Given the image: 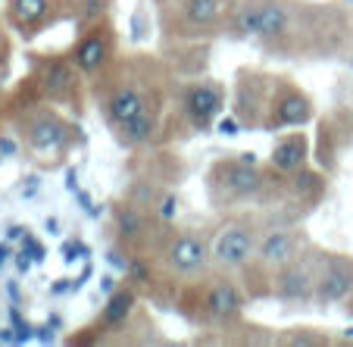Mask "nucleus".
I'll return each mask as SVG.
<instances>
[{
	"label": "nucleus",
	"instance_id": "obj_13",
	"mask_svg": "<svg viewBox=\"0 0 353 347\" xmlns=\"http://www.w3.org/2000/svg\"><path fill=\"white\" fill-rule=\"evenodd\" d=\"M69 57H72V63L88 81L97 79L100 72H107L122 57V38L116 32V22L103 19L88 28H79L72 47H69Z\"/></svg>",
	"mask_w": 353,
	"mask_h": 347
},
{
	"label": "nucleus",
	"instance_id": "obj_5",
	"mask_svg": "<svg viewBox=\"0 0 353 347\" xmlns=\"http://www.w3.org/2000/svg\"><path fill=\"white\" fill-rule=\"evenodd\" d=\"M228 101H232V88L225 81H219L216 75L203 72V75H194V79H179L160 144L169 147L179 138L213 132L216 119L225 113Z\"/></svg>",
	"mask_w": 353,
	"mask_h": 347
},
{
	"label": "nucleus",
	"instance_id": "obj_23",
	"mask_svg": "<svg viewBox=\"0 0 353 347\" xmlns=\"http://www.w3.org/2000/svg\"><path fill=\"white\" fill-rule=\"evenodd\" d=\"M150 38H154V13H150V7L141 0L138 7L132 10V16H128V41H132V44H144V41H150Z\"/></svg>",
	"mask_w": 353,
	"mask_h": 347
},
{
	"label": "nucleus",
	"instance_id": "obj_3",
	"mask_svg": "<svg viewBox=\"0 0 353 347\" xmlns=\"http://www.w3.org/2000/svg\"><path fill=\"white\" fill-rule=\"evenodd\" d=\"M250 304L244 285L234 272L210 269V272L188 279L179 285L172 301V313H179L194 332H207L213 338H197L219 344V338L244 319V307Z\"/></svg>",
	"mask_w": 353,
	"mask_h": 347
},
{
	"label": "nucleus",
	"instance_id": "obj_16",
	"mask_svg": "<svg viewBox=\"0 0 353 347\" xmlns=\"http://www.w3.org/2000/svg\"><path fill=\"white\" fill-rule=\"evenodd\" d=\"M353 144V107H341L316 119L313 138V163L322 172L334 175L341 169L347 147Z\"/></svg>",
	"mask_w": 353,
	"mask_h": 347
},
{
	"label": "nucleus",
	"instance_id": "obj_14",
	"mask_svg": "<svg viewBox=\"0 0 353 347\" xmlns=\"http://www.w3.org/2000/svg\"><path fill=\"white\" fill-rule=\"evenodd\" d=\"M310 122H316V101L310 97V91L291 75L275 72V88L263 132L275 135L288 128H307Z\"/></svg>",
	"mask_w": 353,
	"mask_h": 347
},
{
	"label": "nucleus",
	"instance_id": "obj_12",
	"mask_svg": "<svg viewBox=\"0 0 353 347\" xmlns=\"http://www.w3.org/2000/svg\"><path fill=\"white\" fill-rule=\"evenodd\" d=\"M275 72L263 66H238L232 79V101L228 110L238 116L244 132H263L269 113V101H272Z\"/></svg>",
	"mask_w": 353,
	"mask_h": 347
},
{
	"label": "nucleus",
	"instance_id": "obj_36",
	"mask_svg": "<svg viewBox=\"0 0 353 347\" xmlns=\"http://www.w3.org/2000/svg\"><path fill=\"white\" fill-rule=\"evenodd\" d=\"M28 232H32L28 226H10V228H7V241H22Z\"/></svg>",
	"mask_w": 353,
	"mask_h": 347
},
{
	"label": "nucleus",
	"instance_id": "obj_11",
	"mask_svg": "<svg viewBox=\"0 0 353 347\" xmlns=\"http://www.w3.org/2000/svg\"><path fill=\"white\" fill-rule=\"evenodd\" d=\"M322 244L310 241L297 257L272 272V301L281 310H316V275H319Z\"/></svg>",
	"mask_w": 353,
	"mask_h": 347
},
{
	"label": "nucleus",
	"instance_id": "obj_6",
	"mask_svg": "<svg viewBox=\"0 0 353 347\" xmlns=\"http://www.w3.org/2000/svg\"><path fill=\"white\" fill-rule=\"evenodd\" d=\"M232 0H160L163 44H213L225 38V16Z\"/></svg>",
	"mask_w": 353,
	"mask_h": 347
},
{
	"label": "nucleus",
	"instance_id": "obj_20",
	"mask_svg": "<svg viewBox=\"0 0 353 347\" xmlns=\"http://www.w3.org/2000/svg\"><path fill=\"white\" fill-rule=\"evenodd\" d=\"M266 163L272 169H279V172H297V169L310 166L313 163V138H310V132H303V128L279 132Z\"/></svg>",
	"mask_w": 353,
	"mask_h": 347
},
{
	"label": "nucleus",
	"instance_id": "obj_41",
	"mask_svg": "<svg viewBox=\"0 0 353 347\" xmlns=\"http://www.w3.org/2000/svg\"><path fill=\"white\" fill-rule=\"evenodd\" d=\"M47 322H50L57 332H63V316H60V313H50V316H47Z\"/></svg>",
	"mask_w": 353,
	"mask_h": 347
},
{
	"label": "nucleus",
	"instance_id": "obj_30",
	"mask_svg": "<svg viewBox=\"0 0 353 347\" xmlns=\"http://www.w3.org/2000/svg\"><path fill=\"white\" fill-rule=\"evenodd\" d=\"M13 263H16V272H19V275H26L28 269L34 266V260L26 254V250H22V247H16V257H13Z\"/></svg>",
	"mask_w": 353,
	"mask_h": 347
},
{
	"label": "nucleus",
	"instance_id": "obj_9",
	"mask_svg": "<svg viewBox=\"0 0 353 347\" xmlns=\"http://www.w3.org/2000/svg\"><path fill=\"white\" fill-rule=\"evenodd\" d=\"M132 154H134V163H132V175H128V185L122 191V197H128L138 207L154 213L157 204L163 201V194L179 188L185 166H181L179 154H169L166 144H150V147H141V150H132Z\"/></svg>",
	"mask_w": 353,
	"mask_h": 347
},
{
	"label": "nucleus",
	"instance_id": "obj_33",
	"mask_svg": "<svg viewBox=\"0 0 353 347\" xmlns=\"http://www.w3.org/2000/svg\"><path fill=\"white\" fill-rule=\"evenodd\" d=\"M16 257V247H13V241H3V244H0V269L7 266L10 260H13Z\"/></svg>",
	"mask_w": 353,
	"mask_h": 347
},
{
	"label": "nucleus",
	"instance_id": "obj_39",
	"mask_svg": "<svg viewBox=\"0 0 353 347\" xmlns=\"http://www.w3.org/2000/svg\"><path fill=\"white\" fill-rule=\"evenodd\" d=\"M44 228H47V235H60V219H57V216H47Z\"/></svg>",
	"mask_w": 353,
	"mask_h": 347
},
{
	"label": "nucleus",
	"instance_id": "obj_32",
	"mask_svg": "<svg viewBox=\"0 0 353 347\" xmlns=\"http://www.w3.org/2000/svg\"><path fill=\"white\" fill-rule=\"evenodd\" d=\"M334 344H338V347H347V344H350V347H353V319H350V326L341 328V332L334 335Z\"/></svg>",
	"mask_w": 353,
	"mask_h": 347
},
{
	"label": "nucleus",
	"instance_id": "obj_27",
	"mask_svg": "<svg viewBox=\"0 0 353 347\" xmlns=\"http://www.w3.org/2000/svg\"><path fill=\"white\" fill-rule=\"evenodd\" d=\"M19 247H22V250H26V254H28V257H32V260H34V266H38V263H44V260H47V247L41 244V241L34 238L32 232H28L26 238H22V244H19Z\"/></svg>",
	"mask_w": 353,
	"mask_h": 347
},
{
	"label": "nucleus",
	"instance_id": "obj_21",
	"mask_svg": "<svg viewBox=\"0 0 353 347\" xmlns=\"http://www.w3.org/2000/svg\"><path fill=\"white\" fill-rule=\"evenodd\" d=\"M334 335L319 326H288L275 332V347H332Z\"/></svg>",
	"mask_w": 353,
	"mask_h": 347
},
{
	"label": "nucleus",
	"instance_id": "obj_31",
	"mask_svg": "<svg viewBox=\"0 0 353 347\" xmlns=\"http://www.w3.org/2000/svg\"><path fill=\"white\" fill-rule=\"evenodd\" d=\"M26 181V185H22V197H26V201H32L34 194H38V188H41V175H28V179H22Z\"/></svg>",
	"mask_w": 353,
	"mask_h": 347
},
{
	"label": "nucleus",
	"instance_id": "obj_18",
	"mask_svg": "<svg viewBox=\"0 0 353 347\" xmlns=\"http://www.w3.org/2000/svg\"><path fill=\"white\" fill-rule=\"evenodd\" d=\"M353 294V254L322 247L316 275V310H334Z\"/></svg>",
	"mask_w": 353,
	"mask_h": 347
},
{
	"label": "nucleus",
	"instance_id": "obj_7",
	"mask_svg": "<svg viewBox=\"0 0 353 347\" xmlns=\"http://www.w3.org/2000/svg\"><path fill=\"white\" fill-rule=\"evenodd\" d=\"M19 138L28 150L44 157H66L72 147L85 144V132L72 116L63 113V107L44 101L34 85V94L22 103L19 116Z\"/></svg>",
	"mask_w": 353,
	"mask_h": 347
},
{
	"label": "nucleus",
	"instance_id": "obj_17",
	"mask_svg": "<svg viewBox=\"0 0 353 347\" xmlns=\"http://www.w3.org/2000/svg\"><path fill=\"white\" fill-rule=\"evenodd\" d=\"M75 0H7V19L26 41H34L47 28L72 22Z\"/></svg>",
	"mask_w": 353,
	"mask_h": 347
},
{
	"label": "nucleus",
	"instance_id": "obj_34",
	"mask_svg": "<svg viewBox=\"0 0 353 347\" xmlns=\"http://www.w3.org/2000/svg\"><path fill=\"white\" fill-rule=\"evenodd\" d=\"M119 285H122V281H116L113 272H103V275H100V288H103V294H113Z\"/></svg>",
	"mask_w": 353,
	"mask_h": 347
},
{
	"label": "nucleus",
	"instance_id": "obj_22",
	"mask_svg": "<svg viewBox=\"0 0 353 347\" xmlns=\"http://www.w3.org/2000/svg\"><path fill=\"white\" fill-rule=\"evenodd\" d=\"M113 10H116V0H75V3H72V26H75V32H79V28L94 26V22L113 19Z\"/></svg>",
	"mask_w": 353,
	"mask_h": 347
},
{
	"label": "nucleus",
	"instance_id": "obj_26",
	"mask_svg": "<svg viewBox=\"0 0 353 347\" xmlns=\"http://www.w3.org/2000/svg\"><path fill=\"white\" fill-rule=\"evenodd\" d=\"M216 135H222V138H238L241 132H244V126L238 122V116L228 110V113H222L219 119H216V128H213Z\"/></svg>",
	"mask_w": 353,
	"mask_h": 347
},
{
	"label": "nucleus",
	"instance_id": "obj_37",
	"mask_svg": "<svg viewBox=\"0 0 353 347\" xmlns=\"http://www.w3.org/2000/svg\"><path fill=\"white\" fill-rule=\"evenodd\" d=\"M79 169H66V191L69 194H75V191H79Z\"/></svg>",
	"mask_w": 353,
	"mask_h": 347
},
{
	"label": "nucleus",
	"instance_id": "obj_42",
	"mask_svg": "<svg viewBox=\"0 0 353 347\" xmlns=\"http://www.w3.org/2000/svg\"><path fill=\"white\" fill-rule=\"evenodd\" d=\"M0 72H3V57H0Z\"/></svg>",
	"mask_w": 353,
	"mask_h": 347
},
{
	"label": "nucleus",
	"instance_id": "obj_19",
	"mask_svg": "<svg viewBox=\"0 0 353 347\" xmlns=\"http://www.w3.org/2000/svg\"><path fill=\"white\" fill-rule=\"evenodd\" d=\"M310 235L303 226H269L260 238V247H256V257L250 263L266 272H275L279 266H285L291 257H297L303 247L310 244Z\"/></svg>",
	"mask_w": 353,
	"mask_h": 347
},
{
	"label": "nucleus",
	"instance_id": "obj_1",
	"mask_svg": "<svg viewBox=\"0 0 353 347\" xmlns=\"http://www.w3.org/2000/svg\"><path fill=\"white\" fill-rule=\"evenodd\" d=\"M254 44L281 63L341 60L353 38V7L344 0H256Z\"/></svg>",
	"mask_w": 353,
	"mask_h": 347
},
{
	"label": "nucleus",
	"instance_id": "obj_38",
	"mask_svg": "<svg viewBox=\"0 0 353 347\" xmlns=\"http://www.w3.org/2000/svg\"><path fill=\"white\" fill-rule=\"evenodd\" d=\"M0 157H16V141L13 138H0Z\"/></svg>",
	"mask_w": 353,
	"mask_h": 347
},
{
	"label": "nucleus",
	"instance_id": "obj_15",
	"mask_svg": "<svg viewBox=\"0 0 353 347\" xmlns=\"http://www.w3.org/2000/svg\"><path fill=\"white\" fill-rule=\"evenodd\" d=\"M110 226H113V244H119L125 254H147L166 222H160L150 210L138 207L128 197H119L110 204Z\"/></svg>",
	"mask_w": 353,
	"mask_h": 347
},
{
	"label": "nucleus",
	"instance_id": "obj_28",
	"mask_svg": "<svg viewBox=\"0 0 353 347\" xmlns=\"http://www.w3.org/2000/svg\"><path fill=\"white\" fill-rule=\"evenodd\" d=\"M47 294H50V297H66V294H72V279H69V275L54 279L50 288H47Z\"/></svg>",
	"mask_w": 353,
	"mask_h": 347
},
{
	"label": "nucleus",
	"instance_id": "obj_10",
	"mask_svg": "<svg viewBox=\"0 0 353 347\" xmlns=\"http://www.w3.org/2000/svg\"><path fill=\"white\" fill-rule=\"evenodd\" d=\"M32 81L38 85L44 101L69 110L75 119L85 113L88 101H91L88 79L79 72V66H75L72 57H69V50H63V54H34L32 57Z\"/></svg>",
	"mask_w": 353,
	"mask_h": 347
},
{
	"label": "nucleus",
	"instance_id": "obj_43",
	"mask_svg": "<svg viewBox=\"0 0 353 347\" xmlns=\"http://www.w3.org/2000/svg\"><path fill=\"white\" fill-rule=\"evenodd\" d=\"M344 3H347V7H353V0H344Z\"/></svg>",
	"mask_w": 353,
	"mask_h": 347
},
{
	"label": "nucleus",
	"instance_id": "obj_25",
	"mask_svg": "<svg viewBox=\"0 0 353 347\" xmlns=\"http://www.w3.org/2000/svg\"><path fill=\"white\" fill-rule=\"evenodd\" d=\"M179 204H181V197H179V191H169V194H163V201L157 204V210H154V216L160 222H175V216H179Z\"/></svg>",
	"mask_w": 353,
	"mask_h": 347
},
{
	"label": "nucleus",
	"instance_id": "obj_2",
	"mask_svg": "<svg viewBox=\"0 0 353 347\" xmlns=\"http://www.w3.org/2000/svg\"><path fill=\"white\" fill-rule=\"evenodd\" d=\"M88 88L103 126L113 128L134 116L166 119L175 88H179V75L163 54L132 50V54H122L107 72L88 81Z\"/></svg>",
	"mask_w": 353,
	"mask_h": 347
},
{
	"label": "nucleus",
	"instance_id": "obj_35",
	"mask_svg": "<svg viewBox=\"0 0 353 347\" xmlns=\"http://www.w3.org/2000/svg\"><path fill=\"white\" fill-rule=\"evenodd\" d=\"M7 294H10V301H13L16 307H22V291H19V281H16V279L7 281Z\"/></svg>",
	"mask_w": 353,
	"mask_h": 347
},
{
	"label": "nucleus",
	"instance_id": "obj_40",
	"mask_svg": "<svg viewBox=\"0 0 353 347\" xmlns=\"http://www.w3.org/2000/svg\"><path fill=\"white\" fill-rule=\"evenodd\" d=\"M338 310H341V313H344V316H347V319H353V294H350V297H347V301H344V304H341V307H338Z\"/></svg>",
	"mask_w": 353,
	"mask_h": 347
},
{
	"label": "nucleus",
	"instance_id": "obj_8",
	"mask_svg": "<svg viewBox=\"0 0 353 347\" xmlns=\"http://www.w3.org/2000/svg\"><path fill=\"white\" fill-rule=\"evenodd\" d=\"M266 228H269V222H266V216H263L260 207L222 213L219 226L210 232L213 266L238 275L241 269L256 257V247H260V238Z\"/></svg>",
	"mask_w": 353,
	"mask_h": 347
},
{
	"label": "nucleus",
	"instance_id": "obj_24",
	"mask_svg": "<svg viewBox=\"0 0 353 347\" xmlns=\"http://www.w3.org/2000/svg\"><path fill=\"white\" fill-rule=\"evenodd\" d=\"M60 254H63V263H66V266H72V263L91 260V247H88L81 238H69V241H63Z\"/></svg>",
	"mask_w": 353,
	"mask_h": 347
},
{
	"label": "nucleus",
	"instance_id": "obj_4",
	"mask_svg": "<svg viewBox=\"0 0 353 347\" xmlns=\"http://www.w3.org/2000/svg\"><path fill=\"white\" fill-rule=\"evenodd\" d=\"M269 185V163L260 160L256 150H234L216 157L203 175V194L216 213L260 207Z\"/></svg>",
	"mask_w": 353,
	"mask_h": 347
},
{
	"label": "nucleus",
	"instance_id": "obj_29",
	"mask_svg": "<svg viewBox=\"0 0 353 347\" xmlns=\"http://www.w3.org/2000/svg\"><path fill=\"white\" fill-rule=\"evenodd\" d=\"M34 341H41V344H54V341H57V328L50 326V322L38 326V328H34Z\"/></svg>",
	"mask_w": 353,
	"mask_h": 347
}]
</instances>
